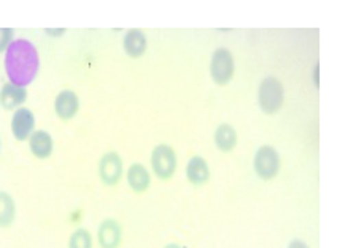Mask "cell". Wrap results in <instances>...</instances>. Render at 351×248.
<instances>
[{
  "mask_svg": "<svg viewBox=\"0 0 351 248\" xmlns=\"http://www.w3.org/2000/svg\"><path fill=\"white\" fill-rule=\"evenodd\" d=\"M4 52V69L10 84L26 89L37 78L41 65L36 45L28 39H13Z\"/></svg>",
  "mask_w": 351,
  "mask_h": 248,
  "instance_id": "6da1fadb",
  "label": "cell"
},
{
  "mask_svg": "<svg viewBox=\"0 0 351 248\" xmlns=\"http://www.w3.org/2000/svg\"><path fill=\"white\" fill-rule=\"evenodd\" d=\"M257 104L263 113L267 115H276L285 104V87L281 80L276 76H267L261 80L257 87Z\"/></svg>",
  "mask_w": 351,
  "mask_h": 248,
  "instance_id": "7a4b0ae2",
  "label": "cell"
},
{
  "mask_svg": "<svg viewBox=\"0 0 351 248\" xmlns=\"http://www.w3.org/2000/svg\"><path fill=\"white\" fill-rule=\"evenodd\" d=\"M150 167L152 172L159 180H163V182L172 180L176 169H178V156H176L174 148L169 143H159V145L154 146L150 156Z\"/></svg>",
  "mask_w": 351,
  "mask_h": 248,
  "instance_id": "3957f363",
  "label": "cell"
},
{
  "mask_svg": "<svg viewBox=\"0 0 351 248\" xmlns=\"http://www.w3.org/2000/svg\"><path fill=\"white\" fill-rule=\"evenodd\" d=\"M209 73H211L213 82L220 87L230 84L235 76V60H233L231 50H228L226 47H218L213 52L211 61H209Z\"/></svg>",
  "mask_w": 351,
  "mask_h": 248,
  "instance_id": "277c9868",
  "label": "cell"
},
{
  "mask_svg": "<svg viewBox=\"0 0 351 248\" xmlns=\"http://www.w3.org/2000/svg\"><path fill=\"white\" fill-rule=\"evenodd\" d=\"M279 169H281L279 152L272 145L259 146L254 156V170L257 178L270 182L279 174Z\"/></svg>",
  "mask_w": 351,
  "mask_h": 248,
  "instance_id": "5b68a950",
  "label": "cell"
},
{
  "mask_svg": "<svg viewBox=\"0 0 351 248\" xmlns=\"http://www.w3.org/2000/svg\"><path fill=\"white\" fill-rule=\"evenodd\" d=\"M98 174H100V180L109 188L121 182L124 176V164H122L121 154L115 150L106 152L98 161Z\"/></svg>",
  "mask_w": 351,
  "mask_h": 248,
  "instance_id": "8992f818",
  "label": "cell"
},
{
  "mask_svg": "<svg viewBox=\"0 0 351 248\" xmlns=\"http://www.w3.org/2000/svg\"><path fill=\"white\" fill-rule=\"evenodd\" d=\"M124 239L122 224L115 218H106L97 230V241L100 248H121Z\"/></svg>",
  "mask_w": 351,
  "mask_h": 248,
  "instance_id": "52a82bcc",
  "label": "cell"
},
{
  "mask_svg": "<svg viewBox=\"0 0 351 248\" xmlns=\"http://www.w3.org/2000/svg\"><path fill=\"white\" fill-rule=\"evenodd\" d=\"M80 111V98L78 95L71 89H63L56 95L54 98V113L58 119L63 122L73 121Z\"/></svg>",
  "mask_w": 351,
  "mask_h": 248,
  "instance_id": "ba28073f",
  "label": "cell"
},
{
  "mask_svg": "<svg viewBox=\"0 0 351 248\" xmlns=\"http://www.w3.org/2000/svg\"><path fill=\"white\" fill-rule=\"evenodd\" d=\"M36 130V115L28 108L15 109L12 117V132L17 141H28Z\"/></svg>",
  "mask_w": 351,
  "mask_h": 248,
  "instance_id": "9c48e42d",
  "label": "cell"
},
{
  "mask_svg": "<svg viewBox=\"0 0 351 248\" xmlns=\"http://www.w3.org/2000/svg\"><path fill=\"white\" fill-rule=\"evenodd\" d=\"M146 49H148V39H146L145 32L137 30V28H132L124 34V39H122V50L126 52V56H130L132 60H139L146 54Z\"/></svg>",
  "mask_w": 351,
  "mask_h": 248,
  "instance_id": "30bf717a",
  "label": "cell"
},
{
  "mask_svg": "<svg viewBox=\"0 0 351 248\" xmlns=\"http://www.w3.org/2000/svg\"><path fill=\"white\" fill-rule=\"evenodd\" d=\"M126 182L130 189L137 194L146 193L150 189L152 174L143 164H132L126 170Z\"/></svg>",
  "mask_w": 351,
  "mask_h": 248,
  "instance_id": "8fae6325",
  "label": "cell"
},
{
  "mask_svg": "<svg viewBox=\"0 0 351 248\" xmlns=\"http://www.w3.org/2000/svg\"><path fill=\"white\" fill-rule=\"evenodd\" d=\"M28 146H30L32 156H36L37 159H49L54 152V139L45 130H34L28 139Z\"/></svg>",
  "mask_w": 351,
  "mask_h": 248,
  "instance_id": "7c38bea8",
  "label": "cell"
},
{
  "mask_svg": "<svg viewBox=\"0 0 351 248\" xmlns=\"http://www.w3.org/2000/svg\"><path fill=\"white\" fill-rule=\"evenodd\" d=\"M185 174H187V180L193 185H204V183L209 182L211 178V170H209V165L202 156H193L187 161V167H185Z\"/></svg>",
  "mask_w": 351,
  "mask_h": 248,
  "instance_id": "4fadbf2b",
  "label": "cell"
},
{
  "mask_svg": "<svg viewBox=\"0 0 351 248\" xmlns=\"http://www.w3.org/2000/svg\"><path fill=\"white\" fill-rule=\"evenodd\" d=\"M28 100V91L17 85L6 84L0 89V106L4 109H19Z\"/></svg>",
  "mask_w": 351,
  "mask_h": 248,
  "instance_id": "5bb4252c",
  "label": "cell"
},
{
  "mask_svg": "<svg viewBox=\"0 0 351 248\" xmlns=\"http://www.w3.org/2000/svg\"><path fill=\"white\" fill-rule=\"evenodd\" d=\"M213 141H215V145L220 152H231L237 146V130L228 122H222V124H218L215 133H213Z\"/></svg>",
  "mask_w": 351,
  "mask_h": 248,
  "instance_id": "9a60e30c",
  "label": "cell"
},
{
  "mask_svg": "<svg viewBox=\"0 0 351 248\" xmlns=\"http://www.w3.org/2000/svg\"><path fill=\"white\" fill-rule=\"evenodd\" d=\"M15 221V202L8 193L0 191V226H10Z\"/></svg>",
  "mask_w": 351,
  "mask_h": 248,
  "instance_id": "2e32d148",
  "label": "cell"
},
{
  "mask_svg": "<svg viewBox=\"0 0 351 248\" xmlns=\"http://www.w3.org/2000/svg\"><path fill=\"white\" fill-rule=\"evenodd\" d=\"M69 248H93V234L87 228H76L69 237Z\"/></svg>",
  "mask_w": 351,
  "mask_h": 248,
  "instance_id": "e0dca14e",
  "label": "cell"
},
{
  "mask_svg": "<svg viewBox=\"0 0 351 248\" xmlns=\"http://www.w3.org/2000/svg\"><path fill=\"white\" fill-rule=\"evenodd\" d=\"M13 41V30L12 28H0V52L10 47V43Z\"/></svg>",
  "mask_w": 351,
  "mask_h": 248,
  "instance_id": "ac0fdd59",
  "label": "cell"
},
{
  "mask_svg": "<svg viewBox=\"0 0 351 248\" xmlns=\"http://www.w3.org/2000/svg\"><path fill=\"white\" fill-rule=\"evenodd\" d=\"M65 28H47V30H45V34H47V36H52V37H60V36H65Z\"/></svg>",
  "mask_w": 351,
  "mask_h": 248,
  "instance_id": "d6986e66",
  "label": "cell"
},
{
  "mask_svg": "<svg viewBox=\"0 0 351 248\" xmlns=\"http://www.w3.org/2000/svg\"><path fill=\"white\" fill-rule=\"evenodd\" d=\"M287 248H309V245L305 241H302V239H294V241L289 243V247Z\"/></svg>",
  "mask_w": 351,
  "mask_h": 248,
  "instance_id": "ffe728a7",
  "label": "cell"
},
{
  "mask_svg": "<svg viewBox=\"0 0 351 248\" xmlns=\"http://www.w3.org/2000/svg\"><path fill=\"white\" fill-rule=\"evenodd\" d=\"M318 74H320V67H315V74H313V78H315V85L316 87H320V80H318Z\"/></svg>",
  "mask_w": 351,
  "mask_h": 248,
  "instance_id": "44dd1931",
  "label": "cell"
},
{
  "mask_svg": "<svg viewBox=\"0 0 351 248\" xmlns=\"http://www.w3.org/2000/svg\"><path fill=\"white\" fill-rule=\"evenodd\" d=\"M165 248H185V247H182V245H176V243H170V245H167Z\"/></svg>",
  "mask_w": 351,
  "mask_h": 248,
  "instance_id": "7402d4cb",
  "label": "cell"
}]
</instances>
